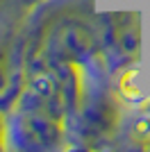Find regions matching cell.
<instances>
[{
  "mask_svg": "<svg viewBox=\"0 0 150 152\" xmlns=\"http://www.w3.org/2000/svg\"><path fill=\"white\" fill-rule=\"evenodd\" d=\"M118 95L127 104L141 102L146 98V80L141 68H130L118 77Z\"/></svg>",
  "mask_w": 150,
  "mask_h": 152,
  "instance_id": "1",
  "label": "cell"
}]
</instances>
